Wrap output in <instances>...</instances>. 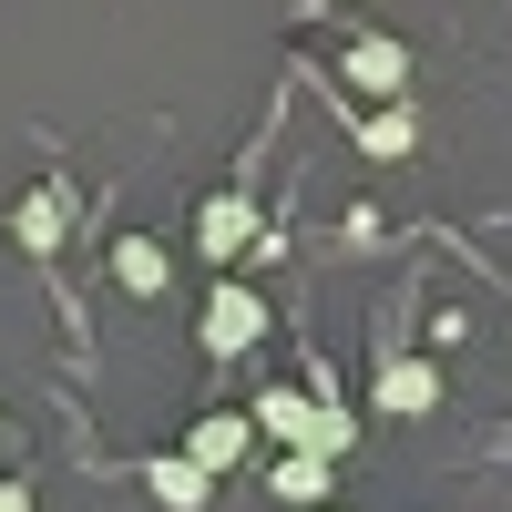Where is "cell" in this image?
<instances>
[{"instance_id":"obj_1","label":"cell","mask_w":512,"mask_h":512,"mask_svg":"<svg viewBox=\"0 0 512 512\" xmlns=\"http://www.w3.org/2000/svg\"><path fill=\"white\" fill-rule=\"evenodd\" d=\"M369 400H379V420H431V410H441V369L420 359V349H379Z\"/></svg>"},{"instance_id":"obj_3","label":"cell","mask_w":512,"mask_h":512,"mask_svg":"<svg viewBox=\"0 0 512 512\" xmlns=\"http://www.w3.org/2000/svg\"><path fill=\"white\" fill-rule=\"evenodd\" d=\"M195 246L216 256V267H226V256H246V246H256V195H236V185L205 195V205H195Z\"/></svg>"},{"instance_id":"obj_11","label":"cell","mask_w":512,"mask_h":512,"mask_svg":"<svg viewBox=\"0 0 512 512\" xmlns=\"http://www.w3.org/2000/svg\"><path fill=\"white\" fill-rule=\"evenodd\" d=\"M420 144V123H410V103H390V113H369V154H410Z\"/></svg>"},{"instance_id":"obj_9","label":"cell","mask_w":512,"mask_h":512,"mask_svg":"<svg viewBox=\"0 0 512 512\" xmlns=\"http://www.w3.org/2000/svg\"><path fill=\"white\" fill-rule=\"evenodd\" d=\"M164 277H175V267H164L154 236H123V246H113V287H123V297H164Z\"/></svg>"},{"instance_id":"obj_6","label":"cell","mask_w":512,"mask_h":512,"mask_svg":"<svg viewBox=\"0 0 512 512\" xmlns=\"http://www.w3.org/2000/svg\"><path fill=\"white\" fill-rule=\"evenodd\" d=\"M185 461H195V472H236V461H246V420L236 410H205L185 431Z\"/></svg>"},{"instance_id":"obj_12","label":"cell","mask_w":512,"mask_h":512,"mask_svg":"<svg viewBox=\"0 0 512 512\" xmlns=\"http://www.w3.org/2000/svg\"><path fill=\"white\" fill-rule=\"evenodd\" d=\"M0 512H31V492H21V482H0Z\"/></svg>"},{"instance_id":"obj_10","label":"cell","mask_w":512,"mask_h":512,"mask_svg":"<svg viewBox=\"0 0 512 512\" xmlns=\"http://www.w3.org/2000/svg\"><path fill=\"white\" fill-rule=\"evenodd\" d=\"M328 472H338V461H318V451H287V461H277V502L318 512V502H328Z\"/></svg>"},{"instance_id":"obj_7","label":"cell","mask_w":512,"mask_h":512,"mask_svg":"<svg viewBox=\"0 0 512 512\" xmlns=\"http://www.w3.org/2000/svg\"><path fill=\"white\" fill-rule=\"evenodd\" d=\"M246 420H256V431H267V441L308 451V431H318V400H308V390H267V400H256Z\"/></svg>"},{"instance_id":"obj_8","label":"cell","mask_w":512,"mask_h":512,"mask_svg":"<svg viewBox=\"0 0 512 512\" xmlns=\"http://www.w3.org/2000/svg\"><path fill=\"white\" fill-rule=\"evenodd\" d=\"M11 226H21V246H31V256H52V246H62V226H72V195H62V185L21 195V216H11Z\"/></svg>"},{"instance_id":"obj_2","label":"cell","mask_w":512,"mask_h":512,"mask_svg":"<svg viewBox=\"0 0 512 512\" xmlns=\"http://www.w3.org/2000/svg\"><path fill=\"white\" fill-rule=\"evenodd\" d=\"M205 349L216 359H236V349H256V338H267V297H256L246 277H216V297H205Z\"/></svg>"},{"instance_id":"obj_5","label":"cell","mask_w":512,"mask_h":512,"mask_svg":"<svg viewBox=\"0 0 512 512\" xmlns=\"http://www.w3.org/2000/svg\"><path fill=\"white\" fill-rule=\"evenodd\" d=\"M349 82H359V93H390V103H400V82H410V52H400L390 31H369V41H349Z\"/></svg>"},{"instance_id":"obj_4","label":"cell","mask_w":512,"mask_h":512,"mask_svg":"<svg viewBox=\"0 0 512 512\" xmlns=\"http://www.w3.org/2000/svg\"><path fill=\"white\" fill-rule=\"evenodd\" d=\"M144 492L164 512H205V502H216V472H195L185 451H164V461H144Z\"/></svg>"}]
</instances>
